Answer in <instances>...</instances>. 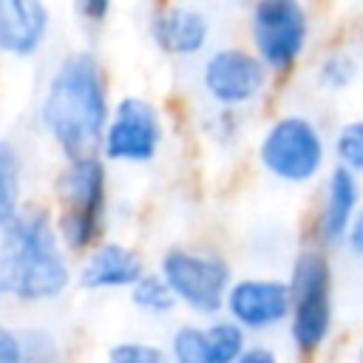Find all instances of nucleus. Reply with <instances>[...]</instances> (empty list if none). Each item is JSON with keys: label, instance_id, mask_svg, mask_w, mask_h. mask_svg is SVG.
<instances>
[{"label": "nucleus", "instance_id": "1", "mask_svg": "<svg viewBox=\"0 0 363 363\" xmlns=\"http://www.w3.org/2000/svg\"><path fill=\"white\" fill-rule=\"evenodd\" d=\"M108 82L99 60L88 51L68 54L51 74L40 119L65 159L96 153L108 122Z\"/></svg>", "mask_w": 363, "mask_h": 363}, {"label": "nucleus", "instance_id": "2", "mask_svg": "<svg viewBox=\"0 0 363 363\" xmlns=\"http://www.w3.org/2000/svg\"><path fill=\"white\" fill-rule=\"evenodd\" d=\"M0 281L6 295L23 303H45L68 289L71 267L48 210H17L0 227Z\"/></svg>", "mask_w": 363, "mask_h": 363}, {"label": "nucleus", "instance_id": "3", "mask_svg": "<svg viewBox=\"0 0 363 363\" xmlns=\"http://www.w3.org/2000/svg\"><path fill=\"white\" fill-rule=\"evenodd\" d=\"M57 235L65 250L88 252L105 230V207H108V167L102 156L85 153L65 159V167L57 176Z\"/></svg>", "mask_w": 363, "mask_h": 363}, {"label": "nucleus", "instance_id": "4", "mask_svg": "<svg viewBox=\"0 0 363 363\" xmlns=\"http://www.w3.org/2000/svg\"><path fill=\"white\" fill-rule=\"evenodd\" d=\"M289 337L301 354H315L332 332V264L320 250H303L289 275Z\"/></svg>", "mask_w": 363, "mask_h": 363}, {"label": "nucleus", "instance_id": "5", "mask_svg": "<svg viewBox=\"0 0 363 363\" xmlns=\"http://www.w3.org/2000/svg\"><path fill=\"white\" fill-rule=\"evenodd\" d=\"M261 167L284 184L312 182L326 162V142L318 125L301 113L278 116L258 142Z\"/></svg>", "mask_w": 363, "mask_h": 363}, {"label": "nucleus", "instance_id": "6", "mask_svg": "<svg viewBox=\"0 0 363 363\" xmlns=\"http://www.w3.org/2000/svg\"><path fill=\"white\" fill-rule=\"evenodd\" d=\"M159 275L173 289L176 301L199 315H216L224 309V295L230 286V264L218 252L173 247L162 255Z\"/></svg>", "mask_w": 363, "mask_h": 363}, {"label": "nucleus", "instance_id": "7", "mask_svg": "<svg viewBox=\"0 0 363 363\" xmlns=\"http://www.w3.org/2000/svg\"><path fill=\"white\" fill-rule=\"evenodd\" d=\"M250 37L269 71H289L309 40V11L303 0H255L250 11Z\"/></svg>", "mask_w": 363, "mask_h": 363}, {"label": "nucleus", "instance_id": "8", "mask_svg": "<svg viewBox=\"0 0 363 363\" xmlns=\"http://www.w3.org/2000/svg\"><path fill=\"white\" fill-rule=\"evenodd\" d=\"M162 136L164 128L156 105L142 96H122L108 113L99 147L111 162L147 164L156 156Z\"/></svg>", "mask_w": 363, "mask_h": 363}, {"label": "nucleus", "instance_id": "9", "mask_svg": "<svg viewBox=\"0 0 363 363\" xmlns=\"http://www.w3.org/2000/svg\"><path fill=\"white\" fill-rule=\"evenodd\" d=\"M267 65L255 51L230 45L218 48L204 60L201 85L207 96L221 108H241L258 99L267 88Z\"/></svg>", "mask_w": 363, "mask_h": 363}, {"label": "nucleus", "instance_id": "10", "mask_svg": "<svg viewBox=\"0 0 363 363\" xmlns=\"http://www.w3.org/2000/svg\"><path fill=\"white\" fill-rule=\"evenodd\" d=\"M227 315L247 332H267L289 318V284L278 278L230 281L224 295Z\"/></svg>", "mask_w": 363, "mask_h": 363}, {"label": "nucleus", "instance_id": "11", "mask_svg": "<svg viewBox=\"0 0 363 363\" xmlns=\"http://www.w3.org/2000/svg\"><path fill=\"white\" fill-rule=\"evenodd\" d=\"M360 207V182L357 173H352L349 167L337 164L323 187V199L318 207V218H315V235L320 247H337L343 244V235L349 230L352 216Z\"/></svg>", "mask_w": 363, "mask_h": 363}, {"label": "nucleus", "instance_id": "12", "mask_svg": "<svg viewBox=\"0 0 363 363\" xmlns=\"http://www.w3.org/2000/svg\"><path fill=\"white\" fill-rule=\"evenodd\" d=\"M150 37L170 57H196L210 40V23L199 9L170 3L153 14Z\"/></svg>", "mask_w": 363, "mask_h": 363}, {"label": "nucleus", "instance_id": "13", "mask_svg": "<svg viewBox=\"0 0 363 363\" xmlns=\"http://www.w3.org/2000/svg\"><path fill=\"white\" fill-rule=\"evenodd\" d=\"M142 272H145V264L136 250L116 241H96L88 250V258L79 269V286L91 292L128 289Z\"/></svg>", "mask_w": 363, "mask_h": 363}, {"label": "nucleus", "instance_id": "14", "mask_svg": "<svg viewBox=\"0 0 363 363\" xmlns=\"http://www.w3.org/2000/svg\"><path fill=\"white\" fill-rule=\"evenodd\" d=\"M48 34L45 0H0V51L31 57Z\"/></svg>", "mask_w": 363, "mask_h": 363}, {"label": "nucleus", "instance_id": "15", "mask_svg": "<svg viewBox=\"0 0 363 363\" xmlns=\"http://www.w3.org/2000/svg\"><path fill=\"white\" fill-rule=\"evenodd\" d=\"M23 162L14 145L0 139V227L9 224L20 210Z\"/></svg>", "mask_w": 363, "mask_h": 363}, {"label": "nucleus", "instance_id": "16", "mask_svg": "<svg viewBox=\"0 0 363 363\" xmlns=\"http://www.w3.org/2000/svg\"><path fill=\"white\" fill-rule=\"evenodd\" d=\"M204 337H207V363H235L247 346V329L233 318L204 326Z\"/></svg>", "mask_w": 363, "mask_h": 363}, {"label": "nucleus", "instance_id": "17", "mask_svg": "<svg viewBox=\"0 0 363 363\" xmlns=\"http://www.w3.org/2000/svg\"><path fill=\"white\" fill-rule=\"evenodd\" d=\"M130 301L147 315H167L179 301L159 272H142L130 286Z\"/></svg>", "mask_w": 363, "mask_h": 363}, {"label": "nucleus", "instance_id": "18", "mask_svg": "<svg viewBox=\"0 0 363 363\" xmlns=\"http://www.w3.org/2000/svg\"><path fill=\"white\" fill-rule=\"evenodd\" d=\"M176 363H207V337H204V326H193L184 323L173 332L170 337V352H167Z\"/></svg>", "mask_w": 363, "mask_h": 363}, {"label": "nucleus", "instance_id": "19", "mask_svg": "<svg viewBox=\"0 0 363 363\" xmlns=\"http://www.w3.org/2000/svg\"><path fill=\"white\" fill-rule=\"evenodd\" d=\"M335 156L352 173H363V119H352L337 130Z\"/></svg>", "mask_w": 363, "mask_h": 363}, {"label": "nucleus", "instance_id": "20", "mask_svg": "<svg viewBox=\"0 0 363 363\" xmlns=\"http://www.w3.org/2000/svg\"><path fill=\"white\" fill-rule=\"evenodd\" d=\"M354 74H357L354 57H349V54H343V51H335V54H329V57L320 62V68H318V82H320L326 91L340 94V91H346V88L354 82Z\"/></svg>", "mask_w": 363, "mask_h": 363}, {"label": "nucleus", "instance_id": "21", "mask_svg": "<svg viewBox=\"0 0 363 363\" xmlns=\"http://www.w3.org/2000/svg\"><path fill=\"white\" fill-rule=\"evenodd\" d=\"M108 360L111 363H164L167 352L153 346V343H142V340H122L116 346L108 349Z\"/></svg>", "mask_w": 363, "mask_h": 363}, {"label": "nucleus", "instance_id": "22", "mask_svg": "<svg viewBox=\"0 0 363 363\" xmlns=\"http://www.w3.org/2000/svg\"><path fill=\"white\" fill-rule=\"evenodd\" d=\"M20 335V352L23 360H54L57 357V340L45 329H26Z\"/></svg>", "mask_w": 363, "mask_h": 363}, {"label": "nucleus", "instance_id": "23", "mask_svg": "<svg viewBox=\"0 0 363 363\" xmlns=\"http://www.w3.org/2000/svg\"><path fill=\"white\" fill-rule=\"evenodd\" d=\"M111 3H113V0H74L77 14H79L85 23H91V26H99V23L108 17Z\"/></svg>", "mask_w": 363, "mask_h": 363}, {"label": "nucleus", "instance_id": "24", "mask_svg": "<svg viewBox=\"0 0 363 363\" xmlns=\"http://www.w3.org/2000/svg\"><path fill=\"white\" fill-rule=\"evenodd\" d=\"M0 363H23L20 335L0 323Z\"/></svg>", "mask_w": 363, "mask_h": 363}, {"label": "nucleus", "instance_id": "25", "mask_svg": "<svg viewBox=\"0 0 363 363\" xmlns=\"http://www.w3.org/2000/svg\"><path fill=\"white\" fill-rule=\"evenodd\" d=\"M343 244L349 247V252L354 258H363V207H357V213L349 221V230L343 235Z\"/></svg>", "mask_w": 363, "mask_h": 363}, {"label": "nucleus", "instance_id": "26", "mask_svg": "<svg viewBox=\"0 0 363 363\" xmlns=\"http://www.w3.org/2000/svg\"><path fill=\"white\" fill-rule=\"evenodd\" d=\"M238 363H275V352L272 349H267V346H261V343H255V346H244V352H241V357H238Z\"/></svg>", "mask_w": 363, "mask_h": 363}, {"label": "nucleus", "instance_id": "27", "mask_svg": "<svg viewBox=\"0 0 363 363\" xmlns=\"http://www.w3.org/2000/svg\"><path fill=\"white\" fill-rule=\"evenodd\" d=\"M3 298H6V286H3V281H0V306H3Z\"/></svg>", "mask_w": 363, "mask_h": 363}, {"label": "nucleus", "instance_id": "28", "mask_svg": "<svg viewBox=\"0 0 363 363\" xmlns=\"http://www.w3.org/2000/svg\"><path fill=\"white\" fill-rule=\"evenodd\" d=\"M360 360H363V352H360Z\"/></svg>", "mask_w": 363, "mask_h": 363}]
</instances>
